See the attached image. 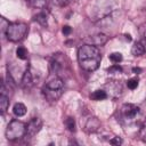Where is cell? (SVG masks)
Masks as SVG:
<instances>
[{"mask_svg": "<svg viewBox=\"0 0 146 146\" xmlns=\"http://www.w3.org/2000/svg\"><path fill=\"white\" fill-rule=\"evenodd\" d=\"M102 60V55L96 46L83 44L78 50V62L80 67L87 72H94L98 68Z\"/></svg>", "mask_w": 146, "mask_h": 146, "instance_id": "1", "label": "cell"}, {"mask_svg": "<svg viewBox=\"0 0 146 146\" xmlns=\"http://www.w3.org/2000/svg\"><path fill=\"white\" fill-rule=\"evenodd\" d=\"M63 90H64V81L60 78L55 76L52 80L48 81L43 86L42 95L48 102H56L62 96Z\"/></svg>", "mask_w": 146, "mask_h": 146, "instance_id": "2", "label": "cell"}, {"mask_svg": "<svg viewBox=\"0 0 146 146\" xmlns=\"http://www.w3.org/2000/svg\"><path fill=\"white\" fill-rule=\"evenodd\" d=\"M27 25L25 23L21 22H15V23H9L6 30V36L8 40L13 42H18L25 38L27 34Z\"/></svg>", "mask_w": 146, "mask_h": 146, "instance_id": "3", "label": "cell"}, {"mask_svg": "<svg viewBox=\"0 0 146 146\" xmlns=\"http://www.w3.org/2000/svg\"><path fill=\"white\" fill-rule=\"evenodd\" d=\"M26 135V124L18 120H11L6 130V137L8 140H17Z\"/></svg>", "mask_w": 146, "mask_h": 146, "instance_id": "4", "label": "cell"}, {"mask_svg": "<svg viewBox=\"0 0 146 146\" xmlns=\"http://www.w3.org/2000/svg\"><path fill=\"white\" fill-rule=\"evenodd\" d=\"M138 113H139V107H137L133 104H123L121 107V114L123 119L127 121L133 120Z\"/></svg>", "mask_w": 146, "mask_h": 146, "instance_id": "5", "label": "cell"}, {"mask_svg": "<svg viewBox=\"0 0 146 146\" xmlns=\"http://www.w3.org/2000/svg\"><path fill=\"white\" fill-rule=\"evenodd\" d=\"M42 128V121L39 117H33L26 125V136L33 137L36 135Z\"/></svg>", "mask_w": 146, "mask_h": 146, "instance_id": "6", "label": "cell"}, {"mask_svg": "<svg viewBox=\"0 0 146 146\" xmlns=\"http://www.w3.org/2000/svg\"><path fill=\"white\" fill-rule=\"evenodd\" d=\"M107 41V36L103 33H98V34H95V35H89L84 39V42L87 44H91V46H103L104 43H106Z\"/></svg>", "mask_w": 146, "mask_h": 146, "instance_id": "7", "label": "cell"}, {"mask_svg": "<svg viewBox=\"0 0 146 146\" xmlns=\"http://www.w3.org/2000/svg\"><path fill=\"white\" fill-rule=\"evenodd\" d=\"M22 87L24 89H30L32 86H33V76H32V73L30 71V67L27 66L23 76H22Z\"/></svg>", "mask_w": 146, "mask_h": 146, "instance_id": "8", "label": "cell"}, {"mask_svg": "<svg viewBox=\"0 0 146 146\" xmlns=\"http://www.w3.org/2000/svg\"><path fill=\"white\" fill-rule=\"evenodd\" d=\"M99 125H100V123H99L97 117H94V116L89 117L87 120V123H86V131L87 132H95L99 128Z\"/></svg>", "mask_w": 146, "mask_h": 146, "instance_id": "9", "label": "cell"}, {"mask_svg": "<svg viewBox=\"0 0 146 146\" xmlns=\"http://www.w3.org/2000/svg\"><path fill=\"white\" fill-rule=\"evenodd\" d=\"M131 52L133 56H141L145 52V46L143 44V42L138 41V42L133 43V46L131 48Z\"/></svg>", "mask_w": 146, "mask_h": 146, "instance_id": "10", "label": "cell"}, {"mask_svg": "<svg viewBox=\"0 0 146 146\" xmlns=\"http://www.w3.org/2000/svg\"><path fill=\"white\" fill-rule=\"evenodd\" d=\"M13 112H14V114L16 115V116H23V115H25V113H26V106L24 105V104H22V103H16L15 105H14V107H13Z\"/></svg>", "mask_w": 146, "mask_h": 146, "instance_id": "11", "label": "cell"}, {"mask_svg": "<svg viewBox=\"0 0 146 146\" xmlns=\"http://www.w3.org/2000/svg\"><path fill=\"white\" fill-rule=\"evenodd\" d=\"M8 106H9V98L7 97L6 94L1 92V95H0V110H1V113L2 114L7 111Z\"/></svg>", "mask_w": 146, "mask_h": 146, "instance_id": "12", "label": "cell"}, {"mask_svg": "<svg viewBox=\"0 0 146 146\" xmlns=\"http://www.w3.org/2000/svg\"><path fill=\"white\" fill-rule=\"evenodd\" d=\"M34 19L40 24V25H42V26H47L48 25V16H47V14L46 13H39L38 15H35L34 16Z\"/></svg>", "mask_w": 146, "mask_h": 146, "instance_id": "13", "label": "cell"}, {"mask_svg": "<svg viewBox=\"0 0 146 146\" xmlns=\"http://www.w3.org/2000/svg\"><path fill=\"white\" fill-rule=\"evenodd\" d=\"M90 97H91V99H94V100H103V99L107 98V94H106V91H104V90H95V91L90 95Z\"/></svg>", "mask_w": 146, "mask_h": 146, "instance_id": "14", "label": "cell"}, {"mask_svg": "<svg viewBox=\"0 0 146 146\" xmlns=\"http://www.w3.org/2000/svg\"><path fill=\"white\" fill-rule=\"evenodd\" d=\"M26 1H29V3H30L32 7H34V8H40V9L44 8L46 5H47V0H26Z\"/></svg>", "mask_w": 146, "mask_h": 146, "instance_id": "15", "label": "cell"}, {"mask_svg": "<svg viewBox=\"0 0 146 146\" xmlns=\"http://www.w3.org/2000/svg\"><path fill=\"white\" fill-rule=\"evenodd\" d=\"M16 56L19 58V59H23L25 60L27 58V50L24 48V47H18L16 49Z\"/></svg>", "mask_w": 146, "mask_h": 146, "instance_id": "16", "label": "cell"}, {"mask_svg": "<svg viewBox=\"0 0 146 146\" xmlns=\"http://www.w3.org/2000/svg\"><path fill=\"white\" fill-rule=\"evenodd\" d=\"M108 58H110V60H111L112 63L117 64V63H120V62L122 60V54H121V52H112V54L108 56Z\"/></svg>", "mask_w": 146, "mask_h": 146, "instance_id": "17", "label": "cell"}, {"mask_svg": "<svg viewBox=\"0 0 146 146\" xmlns=\"http://www.w3.org/2000/svg\"><path fill=\"white\" fill-rule=\"evenodd\" d=\"M65 124H66V128L71 131V132H74L75 131V121L73 117L68 116L66 120H65Z\"/></svg>", "mask_w": 146, "mask_h": 146, "instance_id": "18", "label": "cell"}, {"mask_svg": "<svg viewBox=\"0 0 146 146\" xmlns=\"http://www.w3.org/2000/svg\"><path fill=\"white\" fill-rule=\"evenodd\" d=\"M127 86H128V88H129V89H131V90L136 89V88L138 87V79H137V78L129 79V80L127 81Z\"/></svg>", "mask_w": 146, "mask_h": 146, "instance_id": "19", "label": "cell"}, {"mask_svg": "<svg viewBox=\"0 0 146 146\" xmlns=\"http://www.w3.org/2000/svg\"><path fill=\"white\" fill-rule=\"evenodd\" d=\"M75 1L76 0H52V2L59 7H65V6H67L72 2H75Z\"/></svg>", "mask_w": 146, "mask_h": 146, "instance_id": "20", "label": "cell"}, {"mask_svg": "<svg viewBox=\"0 0 146 146\" xmlns=\"http://www.w3.org/2000/svg\"><path fill=\"white\" fill-rule=\"evenodd\" d=\"M139 135H140L141 140L146 143V121L143 123V125H141V128H140V132H139Z\"/></svg>", "mask_w": 146, "mask_h": 146, "instance_id": "21", "label": "cell"}, {"mask_svg": "<svg viewBox=\"0 0 146 146\" xmlns=\"http://www.w3.org/2000/svg\"><path fill=\"white\" fill-rule=\"evenodd\" d=\"M110 73H120V72H122V67L121 66H119L117 64H114L113 66H111L108 70H107Z\"/></svg>", "mask_w": 146, "mask_h": 146, "instance_id": "22", "label": "cell"}, {"mask_svg": "<svg viewBox=\"0 0 146 146\" xmlns=\"http://www.w3.org/2000/svg\"><path fill=\"white\" fill-rule=\"evenodd\" d=\"M62 32H63V34L68 35V34L72 32V27H71V26H68V25H64V26H63V29H62Z\"/></svg>", "mask_w": 146, "mask_h": 146, "instance_id": "23", "label": "cell"}, {"mask_svg": "<svg viewBox=\"0 0 146 146\" xmlns=\"http://www.w3.org/2000/svg\"><path fill=\"white\" fill-rule=\"evenodd\" d=\"M110 143L113 144V145H121L122 144V139L120 137H114L113 139L110 140Z\"/></svg>", "mask_w": 146, "mask_h": 146, "instance_id": "24", "label": "cell"}, {"mask_svg": "<svg viewBox=\"0 0 146 146\" xmlns=\"http://www.w3.org/2000/svg\"><path fill=\"white\" fill-rule=\"evenodd\" d=\"M132 72L136 73V74H138V73L141 72V68H139V67H133V68H132Z\"/></svg>", "mask_w": 146, "mask_h": 146, "instance_id": "25", "label": "cell"}, {"mask_svg": "<svg viewBox=\"0 0 146 146\" xmlns=\"http://www.w3.org/2000/svg\"><path fill=\"white\" fill-rule=\"evenodd\" d=\"M124 36H125V39H127V40H128V41H131V36H130V35H129V34H125V35H124Z\"/></svg>", "mask_w": 146, "mask_h": 146, "instance_id": "26", "label": "cell"}]
</instances>
